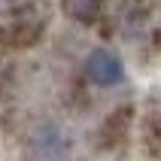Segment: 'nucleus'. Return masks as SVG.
<instances>
[{"mask_svg": "<svg viewBox=\"0 0 161 161\" xmlns=\"http://www.w3.org/2000/svg\"><path fill=\"white\" fill-rule=\"evenodd\" d=\"M85 73L97 85H116L125 76V64H122V58L116 52H109V49H94L85 58Z\"/></svg>", "mask_w": 161, "mask_h": 161, "instance_id": "obj_1", "label": "nucleus"}]
</instances>
